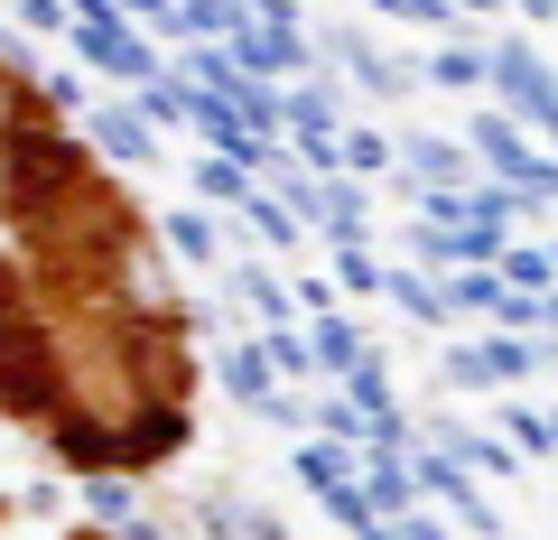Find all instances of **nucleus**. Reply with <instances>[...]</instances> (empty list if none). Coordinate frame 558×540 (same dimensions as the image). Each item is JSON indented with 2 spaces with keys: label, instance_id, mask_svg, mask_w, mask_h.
I'll list each match as a JSON object with an SVG mask.
<instances>
[{
  "label": "nucleus",
  "instance_id": "nucleus-1",
  "mask_svg": "<svg viewBox=\"0 0 558 540\" xmlns=\"http://www.w3.org/2000/svg\"><path fill=\"white\" fill-rule=\"evenodd\" d=\"M196 410V345L159 233L0 47V420L65 466H159Z\"/></svg>",
  "mask_w": 558,
  "mask_h": 540
}]
</instances>
